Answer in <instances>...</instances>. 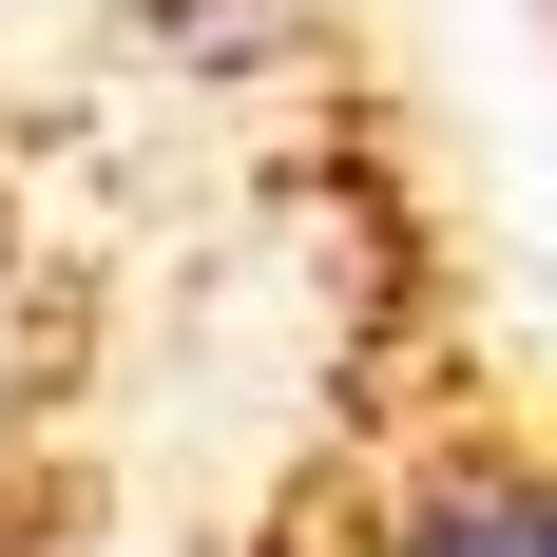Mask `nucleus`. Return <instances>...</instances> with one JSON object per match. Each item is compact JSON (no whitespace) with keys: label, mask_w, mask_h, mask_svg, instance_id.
<instances>
[{"label":"nucleus","mask_w":557,"mask_h":557,"mask_svg":"<svg viewBox=\"0 0 557 557\" xmlns=\"http://www.w3.org/2000/svg\"><path fill=\"white\" fill-rule=\"evenodd\" d=\"M346 557H557V461L539 443H461V461H423L404 500L346 519Z\"/></svg>","instance_id":"nucleus-1"}]
</instances>
